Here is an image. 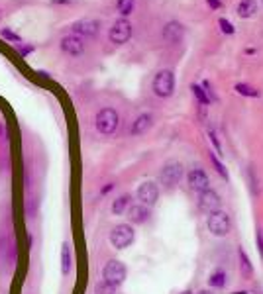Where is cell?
I'll return each instance as SVG.
<instances>
[{"mask_svg":"<svg viewBox=\"0 0 263 294\" xmlns=\"http://www.w3.org/2000/svg\"><path fill=\"white\" fill-rule=\"evenodd\" d=\"M102 278H104L106 282H110L112 286L118 288L120 284L126 280V265H124L122 261H116V259L108 261V263L104 265V269H102Z\"/></svg>","mask_w":263,"mask_h":294,"instance_id":"cell-5","label":"cell"},{"mask_svg":"<svg viewBox=\"0 0 263 294\" xmlns=\"http://www.w3.org/2000/svg\"><path fill=\"white\" fill-rule=\"evenodd\" d=\"M183 36H185V28H183L181 22H175L173 20V22L165 24V28H163V40L167 44H179L183 40Z\"/></svg>","mask_w":263,"mask_h":294,"instance_id":"cell-13","label":"cell"},{"mask_svg":"<svg viewBox=\"0 0 263 294\" xmlns=\"http://www.w3.org/2000/svg\"><path fill=\"white\" fill-rule=\"evenodd\" d=\"M220 206H222V200H220L218 192H214V190L208 188V190H204V192L198 194V208H200L202 212L212 214V212H218V210H220Z\"/></svg>","mask_w":263,"mask_h":294,"instance_id":"cell-9","label":"cell"},{"mask_svg":"<svg viewBox=\"0 0 263 294\" xmlns=\"http://www.w3.org/2000/svg\"><path fill=\"white\" fill-rule=\"evenodd\" d=\"M191 91L194 92V96L198 98V102H200L202 106H204V104H208V96L204 94V91H202V87H198V85H192Z\"/></svg>","mask_w":263,"mask_h":294,"instance_id":"cell-25","label":"cell"},{"mask_svg":"<svg viewBox=\"0 0 263 294\" xmlns=\"http://www.w3.org/2000/svg\"><path fill=\"white\" fill-rule=\"evenodd\" d=\"M96 130L102 134V136H112L116 130H118L120 124V116L114 108H102L100 112L96 114Z\"/></svg>","mask_w":263,"mask_h":294,"instance_id":"cell-1","label":"cell"},{"mask_svg":"<svg viewBox=\"0 0 263 294\" xmlns=\"http://www.w3.org/2000/svg\"><path fill=\"white\" fill-rule=\"evenodd\" d=\"M230 229H232V220H230V216H228L226 212L218 210V212L208 214V231H210L212 235H216V237H224V235L230 233Z\"/></svg>","mask_w":263,"mask_h":294,"instance_id":"cell-3","label":"cell"},{"mask_svg":"<svg viewBox=\"0 0 263 294\" xmlns=\"http://www.w3.org/2000/svg\"><path fill=\"white\" fill-rule=\"evenodd\" d=\"M220 28H222V32H224V34H228V36H232V34H234V32H236V30H234V26H232V22H228V20H226V18H220Z\"/></svg>","mask_w":263,"mask_h":294,"instance_id":"cell-27","label":"cell"},{"mask_svg":"<svg viewBox=\"0 0 263 294\" xmlns=\"http://www.w3.org/2000/svg\"><path fill=\"white\" fill-rule=\"evenodd\" d=\"M61 51L63 53H67V55H71V57H79L83 51H85V42H83V38H79V36H65L63 40H61Z\"/></svg>","mask_w":263,"mask_h":294,"instance_id":"cell-10","label":"cell"},{"mask_svg":"<svg viewBox=\"0 0 263 294\" xmlns=\"http://www.w3.org/2000/svg\"><path fill=\"white\" fill-rule=\"evenodd\" d=\"M136 194H138L140 204H144V206L149 208V206H153V204L157 202V198H159V186L153 181H145L138 186V192Z\"/></svg>","mask_w":263,"mask_h":294,"instance_id":"cell-8","label":"cell"},{"mask_svg":"<svg viewBox=\"0 0 263 294\" xmlns=\"http://www.w3.org/2000/svg\"><path fill=\"white\" fill-rule=\"evenodd\" d=\"M181 294H192L191 290H185V292H181Z\"/></svg>","mask_w":263,"mask_h":294,"instance_id":"cell-35","label":"cell"},{"mask_svg":"<svg viewBox=\"0 0 263 294\" xmlns=\"http://www.w3.org/2000/svg\"><path fill=\"white\" fill-rule=\"evenodd\" d=\"M16 49H18V51H20V55H28V53H32V51H34V46H22V44H18V46H16Z\"/></svg>","mask_w":263,"mask_h":294,"instance_id":"cell-29","label":"cell"},{"mask_svg":"<svg viewBox=\"0 0 263 294\" xmlns=\"http://www.w3.org/2000/svg\"><path fill=\"white\" fill-rule=\"evenodd\" d=\"M0 36L4 38V40H8V42H12L14 46H18V44H22V38L16 34V32H12L10 28H2L0 30Z\"/></svg>","mask_w":263,"mask_h":294,"instance_id":"cell-22","label":"cell"},{"mask_svg":"<svg viewBox=\"0 0 263 294\" xmlns=\"http://www.w3.org/2000/svg\"><path fill=\"white\" fill-rule=\"evenodd\" d=\"M208 2V6H212V8H220V0H206Z\"/></svg>","mask_w":263,"mask_h":294,"instance_id":"cell-31","label":"cell"},{"mask_svg":"<svg viewBox=\"0 0 263 294\" xmlns=\"http://www.w3.org/2000/svg\"><path fill=\"white\" fill-rule=\"evenodd\" d=\"M208 136H210V141H212V143H214V149H216V153H218V155H222V147H220V143H218V139H216V136H214V132H212V130H210V132H208Z\"/></svg>","mask_w":263,"mask_h":294,"instance_id":"cell-28","label":"cell"},{"mask_svg":"<svg viewBox=\"0 0 263 294\" xmlns=\"http://www.w3.org/2000/svg\"><path fill=\"white\" fill-rule=\"evenodd\" d=\"M69 271H71V247L69 243H63L61 245V272L69 274Z\"/></svg>","mask_w":263,"mask_h":294,"instance_id":"cell-18","label":"cell"},{"mask_svg":"<svg viewBox=\"0 0 263 294\" xmlns=\"http://www.w3.org/2000/svg\"><path fill=\"white\" fill-rule=\"evenodd\" d=\"M134 6H136V0H118L116 2V8H118V12L124 18L134 12Z\"/></svg>","mask_w":263,"mask_h":294,"instance_id":"cell-20","label":"cell"},{"mask_svg":"<svg viewBox=\"0 0 263 294\" xmlns=\"http://www.w3.org/2000/svg\"><path fill=\"white\" fill-rule=\"evenodd\" d=\"M73 0H53V4H69Z\"/></svg>","mask_w":263,"mask_h":294,"instance_id":"cell-33","label":"cell"},{"mask_svg":"<svg viewBox=\"0 0 263 294\" xmlns=\"http://www.w3.org/2000/svg\"><path fill=\"white\" fill-rule=\"evenodd\" d=\"M136 239V233H134V227L130 224H118L110 231V243L116 249H126L130 247Z\"/></svg>","mask_w":263,"mask_h":294,"instance_id":"cell-4","label":"cell"},{"mask_svg":"<svg viewBox=\"0 0 263 294\" xmlns=\"http://www.w3.org/2000/svg\"><path fill=\"white\" fill-rule=\"evenodd\" d=\"M128 218H130L132 224H145L149 220V208L144 204L128 206Z\"/></svg>","mask_w":263,"mask_h":294,"instance_id":"cell-14","label":"cell"},{"mask_svg":"<svg viewBox=\"0 0 263 294\" xmlns=\"http://www.w3.org/2000/svg\"><path fill=\"white\" fill-rule=\"evenodd\" d=\"M175 91V75L173 71L163 69L159 71L155 77H153V92L159 96V98H167Z\"/></svg>","mask_w":263,"mask_h":294,"instance_id":"cell-2","label":"cell"},{"mask_svg":"<svg viewBox=\"0 0 263 294\" xmlns=\"http://www.w3.org/2000/svg\"><path fill=\"white\" fill-rule=\"evenodd\" d=\"M196 294H212L210 290H200V292H196Z\"/></svg>","mask_w":263,"mask_h":294,"instance_id":"cell-34","label":"cell"},{"mask_svg":"<svg viewBox=\"0 0 263 294\" xmlns=\"http://www.w3.org/2000/svg\"><path fill=\"white\" fill-rule=\"evenodd\" d=\"M208 282H210V286H216V288L226 286V272H222V271L214 272V274L208 278Z\"/></svg>","mask_w":263,"mask_h":294,"instance_id":"cell-24","label":"cell"},{"mask_svg":"<svg viewBox=\"0 0 263 294\" xmlns=\"http://www.w3.org/2000/svg\"><path fill=\"white\" fill-rule=\"evenodd\" d=\"M161 184L165 188H173L175 184H179V181L183 179V165L179 161H167L159 173Z\"/></svg>","mask_w":263,"mask_h":294,"instance_id":"cell-6","label":"cell"},{"mask_svg":"<svg viewBox=\"0 0 263 294\" xmlns=\"http://www.w3.org/2000/svg\"><path fill=\"white\" fill-rule=\"evenodd\" d=\"M255 241H257V247H259V253H261V257H263V231L261 229H257V233H255Z\"/></svg>","mask_w":263,"mask_h":294,"instance_id":"cell-30","label":"cell"},{"mask_svg":"<svg viewBox=\"0 0 263 294\" xmlns=\"http://www.w3.org/2000/svg\"><path fill=\"white\" fill-rule=\"evenodd\" d=\"M236 92L241 94V96H249V98H257V96H259V91H257V89H253V87H249V85H243V83L236 85Z\"/></svg>","mask_w":263,"mask_h":294,"instance_id":"cell-21","label":"cell"},{"mask_svg":"<svg viewBox=\"0 0 263 294\" xmlns=\"http://www.w3.org/2000/svg\"><path fill=\"white\" fill-rule=\"evenodd\" d=\"M151 122H153V116L151 114H140L136 120H134V124H132V136H142L145 134L147 130H149V126H151Z\"/></svg>","mask_w":263,"mask_h":294,"instance_id":"cell-15","label":"cell"},{"mask_svg":"<svg viewBox=\"0 0 263 294\" xmlns=\"http://www.w3.org/2000/svg\"><path fill=\"white\" fill-rule=\"evenodd\" d=\"M210 161L214 163L216 171L220 173V177H224V179H228V173H226V167H224V165H222V163L218 161V157H216V155H212V153H210Z\"/></svg>","mask_w":263,"mask_h":294,"instance_id":"cell-26","label":"cell"},{"mask_svg":"<svg viewBox=\"0 0 263 294\" xmlns=\"http://www.w3.org/2000/svg\"><path fill=\"white\" fill-rule=\"evenodd\" d=\"M108 38H110V42H112L114 46H124V44H128L130 38H132V24L128 22L126 18L116 20L114 26L110 28Z\"/></svg>","mask_w":263,"mask_h":294,"instance_id":"cell-7","label":"cell"},{"mask_svg":"<svg viewBox=\"0 0 263 294\" xmlns=\"http://www.w3.org/2000/svg\"><path fill=\"white\" fill-rule=\"evenodd\" d=\"M255 12H257V2L255 0H241L238 4L239 18H251Z\"/></svg>","mask_w":263,"mask_h":294,"instance_id":"cell-17","label":"cell"},{"mask_svg":"<svg viewBox=\"0 0 263 294\" xmlns=\"http://www.w3.org/2000/svg\"><path fill=\"white\" fill-rule=\"evenodd\" d=\"M238 257H239V271H241V274H243L245 278H251V276H253V265H251V261H249L247 253L239 247L238 249Z\"/></svg>","mask_w":263,"mask_h":294,"instance_id":"cell-16","label":"cell"},{"mask_svg":"<svg viewBox=\"0 0 263 294\" xmlns=\"http://www.w3.org/2000/svg\"><path fill=\"white\" fill-rule=\"evenodd\" d=\"M112 188H114V184H106V186L102 188V194H106V192H110Z\"/></svg>","mask_w":263,"mask_h":294,"instance_id":"cell-32","label":"cell"},{"mask_svg":"<svg viewBox=\"0 0 263 294\" xmlns=\"http://www.w3.org/2000/svg\"><path fill=\"white\" fill-rule=\"evenodd\" d=\"M128 206H130V194H122V196H118V198L112 202V212H114L116 216H120V214L126 212Z\"/></svg>","mask_w":263,"mask_h":294,"instance_id":"cell-19","label":"cell"},{"mask_svg":"<svg viewBox=\"0 0 263 294\" xmlns=\"http://www.w3.org/2000/svg\"><path fill=\"white\" fill-rule=\"evenodd\" d=\"M100 30V22L98 20H79V22L73 24V32L75 36L79 38H95Z\"/></svg>","mask_w":263,"mask_h":294,"instance_id":"cell-11","label":"cell"},{"mask_svg":"<svg viewBox=\"0 0 263 294\" xmlns=\"http://www.w3.org/2000/svg\"><path fill=\"white\" fill-rule=\"evenodd\" d=\"M95 294H116V286H112L106 280H100V282H96Z\"/></svg>","mask_w":263,"mask_h":294,"instance_id":"cell-23","label":"cell"},{"mask_svg":"<svg viewBox=\"0 0 263 294\" xmlns=\"http://www.w3.org/2000/svg\"><path fill=\"white\" fill-rule=\"evenodd\" d=\"M0 134H2V126H0Z\"/></svg>","mask_w":263,"mask_h":294,"instance_id":"cell-36","label":"cell"},{"mask_svg":"<svg viewBox=\"0 0 263 294\" xmlns=\"http://www.w3.org/2000/svg\"><path fill=\"white\" fill-rule=\"evenodd\" d=\"M0 18H2V12H0Z\"/></svg>","mask_w":263,"mask_h":294,"instance_id":"cell-37","label":"cell"},{"mask_svg":"<svg viewBox=\"0 0 263 294\" xmlns=\"http://www.w3.org/2000/svg\"><path fill=\"white\" fill-rule=\"evenodd\" d=\"M187 181H189V186H191L192 190H196V192H204V190L210 188L208 175L202 169H192L191 173H189V177H187Z\"/></svg>","mask_w":263,"mask_h":294,"instance_id":"cell-12","label":"cell"}]
</instances>
